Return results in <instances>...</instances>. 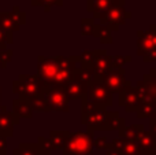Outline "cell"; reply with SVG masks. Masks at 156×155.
<instances>
[{
    "instance_id": "1",
    "label": "cell",
    "mask_w": 156,
    "mask_h": 155,
    "mask_svg": "<svg viewBox=\"0 0 156 155\" xmlns=\"http://www.w3.org/2000/svg\"><path fill=\"white\" fill-rule=\"evenodd\" d=\"M80 60L74 58H49L41 56L38 59V77L44 82V85H56V87H65L67 82L74 78V70L76 65L74 62Z\"/></svg>"
},
{
    "instance_id": "2",
    "label": "cell",
    "mask_w": 156,
    "mask_h": 155,
    "mask_svg": "<svg viewBox=\"0 0 156 155\" xmlns=\"http://www.w3.org/2000/svg\"><path fill=\"white\" fill-rule=\"evenodd\" d=\"M93 132H77L70 133L65 147L63 155H90L93 153Z\"/></svg>"
},
{
    "instance_id": "3",
    "label": "cell",
    "mask_w": 156,
    "mask_h": 155,
    "mask_svg": "<svg viewBox=\"0 0 156 155\" xmlns=\"http://www.w3.org/2000/svg\"><path fill=\"white\" fill-rule=\"evenodd\" d=\"M14 92L19 93V96L26 100L36 98V96L43 95V88L44 82L40 80L38 76H27V74H22L18 77L16 81L12 84Z\"/></svg>"
},
{
    "instance_id": "4",
    "label": "cell",
    "mask_w": 156,
    "mask_h": 155,
    "mask_svg": "<svg viewBox=\"0 0 156 155\" xmlns=\"http://www.w3.org/2000/svg\"><path fill=\"white\" fill-rule=\"evenodd\" d=\"M43 96L47 102L49 111H69V102L70 98L66 93L65 87H56V85H44Z\"/></svg>"
},
{
    "instance_id": "5",
    "label": "cell",
    "mask_w": 156,
    "mask_h": 155,
    "mask_svg": "<svg viewBox=\"0 0 156 155\" xmlns=\"http://www.w3.org/2000/svg\"><path fill=\"white\" fill-rule=\"evenodd\" d=\"M130 16L132 14L125 10V0H114L112 5L100 18V21H101V25L107 26L110 30H118L119 26L123 25Z\"/></svg>"
},
{
    "instance_id": "6",
    "label": "cell",
    "mask_w": 156,
    "mask_h": 155,
    "mask_svg": "<svg viewBox=\"0 0 156 155\" xmlns=\"http://www.w3.org/2000/svg\"><path fill=\"white\" fill-rule=\"evenodd\" d=\"M88 99L94 103L111 106L112 104V92L108 89L100 77H96L88 87Z\"/></svg>"
},
{
    "instance_id": "7",
    "label": "cell",
    "mask_w": 156,
    "mask_h": 155,
    "mask_svg": "<svg viewBox=\"0 0 156 155\" xmlns=\"http://www.w3.org/2000/svg\"><path fill=\"white\" fill-rule=\"evenodd\" d=\"M101 81L107 85V88L112 93H119L127 85H132L129 80L125 78V69L123 67H112L107 74L100 77Z\"/></svg>"
},
{
    "instance_id": "8",
    "label": "cell",
    "mask_w": 156,
    "mask_h": 155,
    "mask_svg": "<svg viewBox=\"0 0 156 155\" xmlns=\"http://www.w3.org/2000/svg\"><path fill=\"white\" fill-rule=\"evenodd\" d=\"M141 98L138 96L136 88H133L132 85H127L126 88L119 92V106L125 107L127 113H134L138 110L141 104Z\"/></svg>"
},
{
    "instance_id": "9",
    "label": "cell",
    "mask_w": 156,
    "mask_h": 155,
    "mask_svg": "<svg viewBox=\"0 0 156 155\" xmlns=\"http://www.w3.org/2000/svg\"><path fill=\"white\" fill-rule=\"evenodd\" d=\"M25 22V14L19 11V8L14 7V13H0V26L5 30L15 32L19 29L22 23Z\"/></svg>"
},
{
    "instance_id": "10",
    "label": "cell",
    "mask_w": 156,
    "mask_h": 155,
    "mask_svg": "<svg viewBox=\"0 0 156 155\" xmlns=\"http://www.w3.org/2000/svg\"><path fill=\"white\" fill-rule=\"evenodd\" d=\"M19 121V115L15 113L7 111L4 106L0 109V136L11 137L14 135V125H16Z\"/></svg>"
},
{
    "instance_id": "11",
    "label": "cell",
    "mask_w": 156,
    "mask_h": 155,
    "mask_svg": "<svg viewBox=\"0 0 156 155\" xmlns=\"http://www.w3.org/2000/svg\"><path fill=\"white\" fill-rule=\"evenodd\" d=\"M112 67L114 66H112V62H111V56H108L104 49H97V51H94L92 69H93L96 77H103Z\"/></svg>"
},
{
    "instance_id": "12",
    "label": "cell",
    "mask_w": 156,
    "mask_h": 155,
    "mask_svg": "<svg viewBox=\"0 0 156 155\" xmlns=\"http://www.w3.org/2000/svg\"><path fill=\"white\" fill-rule=\"evenodd\" d=\"M108 147L116 150L119 153V155H141L143 154L136 140L123 139V137H118V139L112 140Z\"/></svg>"
},
{
    "instance_id": "13",
    "label": "cell",
    "mask_w": 156,
    "mask_h": 155,
    "mask_svg": "<svg viewBox=\"0 0 156 155\" xmlns=\"http://www.w3.org/2000/svg\"><path fill=\"white\" fill-rule=\"evenodd\" d=\"M88 84L80 81L77 78H73L70 82L65 85V91L69 95L70 99H81V100H86L88 99Z\"/></svg>"
},
{
    "instance_id": "14",
    "label": "cell",
    "mask_w": 156,
    "mask_h": 155,
    "mask_svg": "<svg viewBox=\"0 0 156 155\" xmlns=\"http://www.w3.org/2000/svg\"><path fill=\"white\" fill-rule=\"evenodd\" d=\"M107 120H108V113L105 111V107H104V109H100L96 113H93L85 121V125H88L90 132L107 131Z\"/></svg>"
},
{
    "instance_id": "15",
    "label": "cell",
    "mask_w": 156,
    "mask_h": 155,
    "mask_svg": "<svg viewBox=\"0 0 156 155\" xmlns=\"http://www.w3.org/2000/svg\"><path fill=\"white\" fill-rule=\"evenodd\" d=\"M138 147H140L141 153L143 154H148V155H156V136L152 133L151 131L145 132L143 131L138 137L136 139Z\"/></svg>"
},
{
    "instance_id": "16",
    "label": "cell",
    "mask_w": 156,
    "mask_h": 155,
    "mask_svg": "<svg viewBox=\"0 0 156 155\" xmlns=\"http://www.w3.org/2000/svg\"><path fill=\"white\" fill-rule=\"evenodd\" d=\"M114 0H88V10L92 11L94 18H101L108 8L112 5Z\"/></svg>"
},
{
    "instance_id": "17",
    "label": "cell",
    "mask_w": 156,
    "mask_h": 155,
    "mask_svg": "<svg viewBox=\"0 0 156 155\" xmlns=\"http://www.w3.org/2000/svg\"><path fill=\"white\" fill-rule=\"evenodd\" d=\"M12 111L16 115H19V118H30L33 114V107L29 103V100L21 98V99H15L12 102Z\"/></svg>"
},
{
    "instance_id": "18",
    "label": "cell",
    "mask_w": 156,
    "mask_h": 155,
    "mask_svg": "<svg viewBox=\"0 0 156 155\" xmlns=\"http://www.w3.org/2000/svg\"><path fill=\"white\" fill-rule=\"evenodd\" d=\"M156 111V100L147 98L141 102L140 107L137 110V117L138 118H151Z\"/></svg>"
},
{
    "instance_id": "19",
    "label": "cell",
    "mask_w": 156,
    "mask_h": 155,
    "mask_svg": "<svg viewBox=\"0 0 156 155\" xmlns=\"http://www.w3.org/2000/svg\"><path fill=\"white\" fill-rule=\"evenodd\" d=\"M12 155H47L41 150V147L37 144H30V143H23L19 144L18 148L12 151Z\"/></svg>"
},
{
    "instance_id": "20",
    "label": "cell",
    "mask_w": 156,
    "mask_h": 155,
    "mask_svg": "<svg viewBox=\"0 0 156 155\" xmlns=\"http://www.w3.org/2000/svg\"><path fill=\"white\" fill-rule=\"evenodd\" d=\"M70 133L69 132H62V131H55L51 132V136H49V140L52 143V147L54 150H62L65 147L66 142H67Z\"/></svg>"
},
{
    "instance_id": "21",
    "label": "cell",
    "mask_w": 156,
    "mask_h": 155,
    "mask_svg": "<svg viewBox=\"0 0 156 155\" xmlns=\"http://www.w3.org/2000/svg\"><path fill=\"white\" fill-rule=\"evenodd\" d=\"M104 107H107V106L100 104V103H94V102L89 100V99L82 100V124H85V121L88 120L93 113H96L97 110H100V109H104Z\"/></svg>"
},
{
    "instance_id": "22",
    "label": "cell",
    "mask_w": 156,
    "mask_h": 155,
    "mask_svg": "<svg viewBox=\"0 0 156 155\" xmlns=\"http://www.w3.org/2000/svg\"><path fill=\"white\" fill-rule=\"evenodd\" d=\"M144 131V125L143 124H137V125H130V126H125L122 131H119V137L123 139H130V140H136L138 137V135Z\"/></svg>"
},
{
    "instance_id": "23",
    "label": "cell",
    "mask_w": 156,
    "mask_h": 155,
    "mask_svg": "<svg viewBox=\"0 0 156 155\" xmlns=\"http://www.w3.org/2000/svg\"><path fill=\"white\" fill-rule=\"evenodd\" d=\"M126 126V121L119 117L118 113H108L107 131H122Z\"/></svg>"
},
{
    "instance_id": "24",
    "label": "cell",
    "mask_w": 156,
    "mask_h": 155,
    "mask_svg": "<svg viewBox=\"0 0 156 155\" xmlns=\"http://www.w3.org/2000/svg\"><path fill=\"white\" fill-rule=\"evenodd\" d=\"M82 23H81V30L85 36H96L97 37V33H99V26L94 23L93 19H89V18H83Z\"/></svg>"
},
{
    "instance_id": "25",
    "label": "cell",
    "mask_w": 156,
    "mask_h": 155,
    "mask_svg": "<svg viewBox=\"0 0 156 155\" xmlns=\"http://www.w3.org/2000/svg\"><path fill=\"white\" fill-rule=\"evenodd\" d=\"M144 82H145V87H147L148 98L152 99V100H156V80L151 74H145L144 76Z\"/></svg>"
},
{
    "instance_id": "26",
    "label": "cell",
    "mask_w": 156,
    "mask_h": 155,
    "mask_svg": "<svg viewBox=\"0 0 156 155\" xmlns=\"http://www.w3.org/2000/svg\"><path fill=\"white\" fill-rule=\"evenodd\" d=\"M11 43H12V32L0 26V49L7 48V45Z\"/></svg>"
},
{
    "instance_id": "27",
    "label": "cell",
    "mask_w": 156,
    "mask_h": 155,
    "mask_svg": "<svg viewBox=\"0 0 156 155\" xmlns=\"http://www.w3.org/2000/svg\"><path fill=\"white\" fill-rule=\"evenodd\" d=\"M111 30L108 29L107 26H104V25H101V26H99V33H97V37L101 40V43L107 44V43H112V37H111Z\"/></svg>"
},
{
    "instance_id": "28",
    "label": "cell",
    "mask_w": 156,
    "mask_h": 155,
    "mask_svg": "<svg viewBox=\"0 0 156 155\" xmlns=\"http://www.w3.org/2000/svg\"><path fill=\"white\" fill-rule=\"evenodd\" d=\"M132 60L130 56H121V55H116V56H111V62H112L114 67H123L126 63H129Z\"/></svg>"
},
{
    "instance_id": "29",
    "label": "cell",
    "mask_w": 156,
    "mask_h": 155,
    "mask_svg": "<svg viewBox=\"0 0 156 155\" xmlns=\"http://www.w3.org/2000/svg\"><path fill=\"white\" fill-rule=\"evenodd\" d=\"M11 55H12V51L11 49H0V66H2L3 69L7 66V63L11 60Z\"/></svg>"
},
{
    "instance_id": "30",
    "label": "cell",
    "mask_w": 156,
    "mask_h": 155,
    "mask_svg": "<svg viewBox=\"0 0 156 155\" xmlns=\"http://www.w3.org/2000/svg\"><path fill=\"white\" fill-rule=\"evenodd\" d=\"M136 91H137L138 96L141 98V100H144V99L148 98V95H147V87H145L144 80H141V81L137 82V85H136Z\"/></svg>"
},
{
    "instance_id": "31",
    "label": "cell",
    "mask_w": 156,
    "mask_h": 155,
    "mask_svg": "<svg viewBox=\"0 0 156 155\" xmlns=\"http://www.w3.org/2000/svg\"><path fill=\"white\" fill-rule=\"evenodd\" d=\"M93 146L100 148V150H107L110 144H108V140L105 137H97V139L93 140Z\"/></svg>"
},
{
    "instance_id": "32",
    "label": "cell",
    "mask_w": 156,
    "mask_h": 155,
    "mask_svg": "<svg viewBox=\"0 0 156 155\" xmlns=\"http://www.w3.org/2000/svg\"><path fill=\"white\" fill-rule=\"evenodd\" d=\"M143 59L144 62H156V49H152L145 55H143Z\"/></svg>"
},
{
    "instance_id": "33",
    "label": "cell",
    "mask_w": 156,
    "mask_h": 155,
    "mask_svg": "<svg viewBox=\"0 0 156 155\" xmlns=\"http://www.w3.org/2000/svg\"><path fill=\"white\" fill-rule=\"evenodd\" d=\"M149 126H151V132L156 136V118L155 117L149 118Z\"/></svg>"
},
{
    "instance_id": "34",
    "label": "cell",
    "mask_w": 156,
    "mask_h": 155,
    "mask_svg": "<svg viewBox=\"0 0 156 155\" xmlns=\"http://www.w3.org/2000/svg\"><path fill=\"white\" fill-rule=\"evenodd\" d=\"M5 139H7V137L0 136V153H4V154H5V147H7V144H5Z\"/></svg>"
},
{
    "instance_id": "35",
    "label": "cell",
    "mask_w": 156,
    "mask_h": 155,
    "mask_svg": "<svg viewBox=\"0 0 156 155\" xmlns=\"http://www.w3.org/2000/svg\"><path fill=\"white\" fill-rule=\"evenodd\" d=\"M107 155H119V153H118L116 150H114V148L108 147V148H107Z\"/></svg>"
},
{
    "instance_id": "36",
    "label": "cell",
    "mask_w": 156,
    "mask_h": 155,
    "mask_svg": "<svg viewBox=\"0 0 156 155\" xmlns=\"http://www.w3.org/2000/svg\"><path fill=\"white\" fill-rule=\"evenodd\" d=\"M148 74H151V76H152V77H154V78L156 80V69H151Z\"/></svg>"
},
{
    "instance_id": "37",
    "label": "cell",
    "mask_w": 156,
    "mask_h": 155,
    "mask_svg": "<svg viewBox=\"0 0 156 155\" xmlns=\"http://www.w3.org/2000/svg\"><path fill=\"white\" fill-rule=\"evenodd\" d=\"M0 155H5V154L4 153H0Z\"/></svg>"
}]
</instances>
